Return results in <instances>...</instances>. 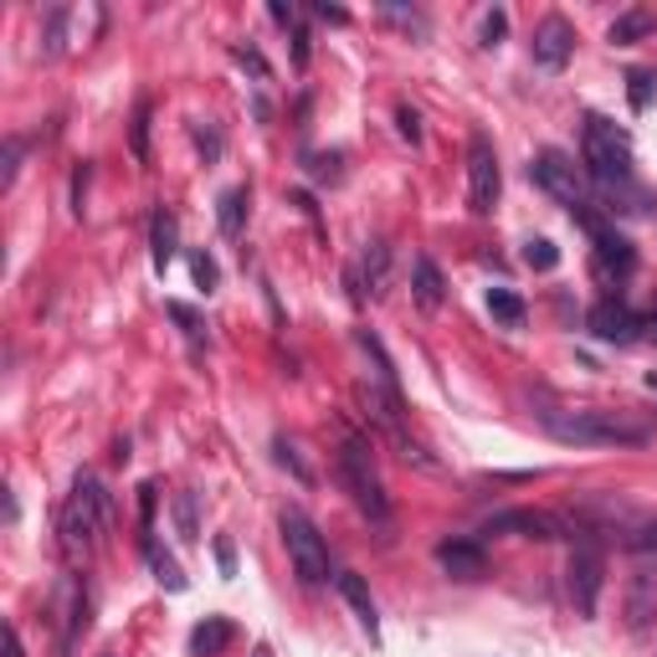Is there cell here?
Masks as SVG:
<instances>
[{
    "label": "cell",
    "mask_w": 657,
    "mask_h": 657,
    "mask_svg": "<svg viewBox=\"0 0 657 657\" xmlns=\"http://www.w3.org/2000/svg\"><path fill=\"white\" fill-rule=\"evenodd\" d=\"M237 57H242V68H252L257 78H268V62H262V52H257V47H242Z\"/></svg>",
    "instance_id": "39"
},
{
    "label": "cell",
    "mask_w": 657,
    "mask_h": 657,
    "mask_svg": "<svg viewBox=\"0 0 657 657\" xmlns=\"http://www.w3.org/2000/svg\"><path fill=\"white\" fill-rule=\"evenodd\" d=\"M488 313H494L504 329H524V298L519 293H509V288H488Z\"/></svg>",
    "instance_id": "21"
},
{
    "label": "cell",
    "mask_w": 657,
    "mask_h": 657,
    "mask_svg": "<svg viewBox=\"0 0 657 657\" xmlns=\"http://www.w3.org/2000/svg\"><path fill=\"white\" fill-rule=\"evenodd\" d=\"M590 242H596V272H601L606 282H621L637 272V252H631V242L611 221H606L601 231H590Z\"/></svg>",
    "instance_id": "14"
},
{
    "label": "cell",
    "mask_w": 657,
    "mask_h": 657,
    "mask_svg": "<svg viewBox=\"0 0 657 657\" xmlns=\"http://www.w3.org/2000/svg\"><path fill=\"white\" fill-rule=\"evenodd\" d=\"M498 186H504V175H498V155L484 135L468 139V211L472 216H494L498 206Z\"/></svg>",
    "instance_id": "8"
},
{
    "label": "cell",
    "mask_w": 657,
    "mask_h": 657,
    "mask_svg": "<svg viewBox=\"0 0 657 657\" xmlns=\"http://www.w3.org/2000/svg\"><path fill=\"white\" fill-rule=\"evenodd\" d=\"M519 535V539H539V545H550V539H576L580 524L560 519L550 509H509V514H494L488 519V535Z\"/></svg>",
    "instance_id": "9"
},
{
    "label": "cell",
    "mask_w": 657,
    "mask_h": 657,
    "mask_svg": "<svg viewBox=\"0 0 657 657\" xmlns=\"http://www.w3.org/2000/svg\"><path fill=\"white\" fill-rule=\"evenodd\" d=\"M586 329L601 339V345H631V339H643V313H631L621 298H601V303L586 313Z\"/></svg>",
    "instance_id": "10"
},
{
    "label": "cell",
    "mask_w": 657,
    "mask_h": 657,
    "mask_svg": "<svg viewBox=\"0 0 657 657\" xmlns=\"http://www.w3.org/2000/svg\"><path fill=\"white\" fill-rule=\"evenodd\" d=\"M411 298H416V303H421L427 313H437V309H442V298H447L442 268H437V262H431L427 252H421V257L411 262Z\"/></svg>",
    "instance_id": "16"
},
{
    "label": "cell",
    "mask_w": 657,
    "mask_h": 657,
    "mask_svg": "<svg viewBox=\"0 0 657 657\" xmlns=\"http://www.w3.org/2000/svg\"><path fill=\"white\" fill-rule=\"evenodd\" d=\"M339 484L349 488L355 509L376 529H390V498H386V484H380V468H376V452L365 437H345L339 442Z\"/></svg>",
    "instance_id": "5"
},
{
    "label": "cell",
    "mask_w": 657,
    "mask_h": 657,
    "mask_svg": "<svg viewBox=\"0 0 657 657\" xmlns=\"http://www.w3.org/2000/svg\"><path fill=\"white\" fill-rule=\"evenodd\" d=\"M231 637H237V627H231L227 617H206L201 627L190 631V653L196 657H221L231 647Z\"/></svg>",
    "instance_id": "17"
},
{
    "label": "cell",
    "mask_w": 657,
    "mask_h": 657,
    "mask_svg": "<svg viewBox=\"0 0 657 657\" xmlns=\"http://www.w3.org/2000/svg\"><path fill=\"white\" fill-rule=\"evenodd\" d=\"M653 88H657L653 72H627V93H631V108H637V113L653 103Z\"/></svg>",
    "instance_id": "27"
},
{
    "label": "cell",
    "mask_w": 657,
    "mask_h": 657,
    "mask_svg": "<svg viewBox=\"0 0 657 657\" xmlns=\"http://www.w3.org/2000/svg\"><path fill=\"white\" fill-rule=\"evenodd\" d=\"M396 123H401V139H411V145H416V139H421V119H416V108H396Z\"/></svg>",
    "instance_id": "36"
},
{
    "label": "cell",
    "mask_w": 657,
    "mask_h": 657,
    "mask_svg": "<svg viewBox=\"0 0 657 657\" xmlns=\"http://www.w3.org/2000/svg\"><path fill=\"white\" fill-rule=\"evenodd\" d=\"M268 11H272V21H278V27H288V31L298 27V11H293V6H282V0H272Z\"/></svg>",
    "instance_id": "38"
},
{
    "label": "cell",
    "mask_w": 657,
    "mask_h": 657,
    "mask_svg": "<svg viewBox=\"0 0 657 657\" xmlns=\"http://www.w3.org/2000/svg\"><path fill=\"white\" fill-rule=\"evenodd\" d=\"M529 180H535L545 196H555V201L576 216L586 231H601L606 227L601 201H596V190H590L586 165H576L565 149H539L535 160H529Z\"/></svg>",
    "instance_id": "2"
},
{
    "label": "cell",
    "mask_w": 657,
    "mask_h": 657,
    "mask_svg": "<svg viewBox=\"0 0 657 657\" xmlns=\"http://www.w3.org/2000/svg\"><path fill=\"white\" fill-rule=\"evenodd\" d=\"M135 160H149V103L135 108Z\"/></svg>",
    "instance_id": "32"
},
{
    "label": "cell",
    "mask_w": 657,
    "mask_h": 657,
    "mask_svg": "<svg viewBox=\"0 0 657 657\" xmlns=\"http://www.w3.org/2000/svg\"><path fill=\"white\" fill-rule=\"evenodd\" d=\"M108 524H113V498L103 494V484H98L93 472H78L68 504H62V514H57V535H62L68 560H93Z\"/></svg>",
    "instance_id": "1"
},
{
    "label": "cell",
    "mask_w": 657,
    "mask_h": 657,
    "mask_svg": "<svg viewBox=\"0 0 657 657\" xmlns=\"http://www.w3.org/2000/svg\"><path fill=\"white\" fill-rule=\"evenodd\" d=\"M339 580V596H345V601L349 606H355V617H360V627L365 631H370V637H376V601H370V590H365V580L360 576H349V570H345V576H335Z\"/></svg>",
    "instance_id": "20"
},
{
    "label": "cell",
    "mask_w": 657,
    "mask_h": 657,
    "mask_svg": "<svg viewBox=\"0 0 657 657\" xmlns=\"http://www.w3.org/2000/svg\"><path fill=\"white\" fill-rule=\"evenodd\" d=\"M437 560H442V570L457 580H478L488 570V555L478 539H442V545H437Z\"/></svg>",
    "instance_id": "15"
},
{
    "label": "cell",
    "mask_w": 657,
    "mask_h": 657,
    "mask_svg": "<svg viewBox=\"0 0 657 657\" xmlns=\"http://www.w3.org/2000/svg\"><path fill=\"white\" fill-rule=\"evenodd\" d=\"M190 272H196V282H201L206 293H216V282H221V272H216V262L206 252H196L190 257Z\"/></svg>",
    "instance_id": "31"
},
{
    "label": "cell",
    "mask_w": 657,
    "mask_h": 657,
    "mask_svg": "<svg viewBox=\"0 0 657 657\" xmlns=\"http://www.w3.org/2000/svg\"><path fill=\"white\" fill-rule=\"evenodd\" d=\"M504 31H509V16H504V11H488V16H484V47H498V37H504Z\"/></svg>",
    "instance_id": "35"
},
{
    "label": "cell",
    "mask_w": 657,
    "mask_h": 657,
    "mask_svg": "<svg viewBox=\"0 0 657 657\" xmlns=\"http://www.w3.org/2000/svg\"><path fill=\"white\" fill-rule=\"evenodd\" d=\"M257 657H268V653H257Z\"/></svg>",
    "instance_id": "45"
},
{
    "label": "cell",
    "mask_w": 657,
    "mask_h": 657,
    "mask_svg": "<svg viewBox=\"0 0 657 657\" xmlns=\"http://www.w3.org/2000/svg\"><path fill=\"white\" fill-rule=\"evenodd\" d=\"M175 519H180V535L186 539H201V529H196V498L190 494L175 498Z\"/></svg>",
    "instance_id": "29"
},
{
    "label": "cell",
    "mask_w": 657,
    "mask_h": 657,
    "mask_svg": "<svg viewBox=\"0 0 657 657\" xmlns=\"http://www.w3.org/2000/svg\"><path fill=\"white\" fill-rule=\"evenodd\" d=\"M570 52H576V27L565 16H545L535 27V62L545 72H560L570 62Z\"/></svg>",
    "instance_id": "13"
},
{
    "label": "cell",
    "mask_w": 657,
    "mask_h": 657,
    "mask_svg": "<svg viewBox=\"0 0 657 657\" xmlns=\"http://www.w3.org/2000/svg\"><path fill=\"white\" fill-rule=\"evenodd\" d=\"M349 282V298L365 303V298H386V282H390V247L386 242H365L360 262L345 272Z\"/></svg>",
    "instance_id": "11"
},
{
    "label": "cell",
    "mask_w": 657,
    "mask_h": 657,
    "mask_svg": "<svg viewBox=\"0 0 657 657\" xmlns=\"http://www.w3.org/2000/svg\"><path fill=\"white\" fill-rule=\"evenodd\" d=\"M647 31H653V16H647V11H627V16H617V21H611V41H617V47L643 41Z\"/></svg>",
    "instance_id": "23"
},
{
    "label": "cell",
    "mask_w": 657,
    "mask_h": 657,
    "mask_svg": "<svg viewBox=\"0 0 657 657\" xmlns=\"http://www.w3.org/2000/svg\"><path fill=\"white\" fill-rule=\"evenodd\" d=\"M555 442H576V447H643L647 427L631 421L621 411H545Z\"/></svg>",
    "instance_id": "3"
},
{
    "label": "cell",
    "mask_w": 657,
    "mask_h": 657,
    "mask_svg": "<svg viewBox=\"0 0 657 657\" xmlns=\"http://www.w3.org/2000/svg\"><path fill=\"white\" fill-rule=\"evenodd\" d=\"M319 21H335V27H345L349 11H339V6H319Z\"/></svg>",
    "instance_id": "43"
},
{
    "label": "cell",
    "mask_w": 657,
    "mask_h": 657,
    "mask_svg": "<svg viewBox=\"0 0 657 657\" xmlns=\"http://www.w3.org/2000/svg\"><path fill=\"white\" fill-rule=\"evenodd\" d=\"M21 155H27V145H21V139H6V170H0V190L16 186V175H21Z\"/></svg>",
    "instance_id": "28"
},
{
    "label": "cell",
    "mask_w": 657,
    "mask_h": 657,
    "mask_svg": "<svg viewBox=\"0 0 657 657\" xmlns=\"http://www.w3.org/2000/svg\"><path fill=\"white\" fill-rule=\"evenodd\" d=\"M565 586H570V606L576 617H596L601 606V586H606V550L596 529H576V545H570V565H565Z\"/></svg>",
    "instance_id": "6"
},
{
    "label": "cell",
    "mask_w": 657,
    "mask_h": 657,
    "mask_svg": "<svg viewBox=\"0 0 657 657\" xmlns=\"http://www.w3.org/2000/svg\"><path fill=\"white\" fill-rule=\"evenodd\" d=\"M580 165L601 190H627L631 186V145L611 119L586 113V135H580Z\"/></svg>",
    "instance_id": "4"
},
{
    "label": "cell",
    "mask_w": 657,
    "mask_h": 657,
    "mask_svg": "<svg viewBox=\"0 0 657 657\" xmlns=\"http://www.w3.org/2000/svg\"><path fill=\"white\" fill-rule=\"evenodd\" d=\"M657 617V560L643 555V565L631 570V586H627V627L631 637H643Z\"/></svg>",
    "instance_id": "12"
},
{
    "label": "cell",
    "mask_w": 657,
    "mask_h": 657,
    "mask_svg": "<svg viewBox=\"0 0 657 657\" xmlns=\"http://www.w3.org/2000/svg\"><path fill=\"white\" fill-rule=\"evenodd\" d=\"M282 545H288V560H293V576L303 580V586H319V580H329V545H323V535L313 529V519H303V514H282Z\"/></svg>",
    "instance_id": "7"
},
{
    "label": "cell",
    "mask_w": 657,
    "mask_h": 657,
    "mask_svg": "<svg viewBox=\"0 0 657 657\" xmlns=\"http://www.w3.org/2000/svg\"><path fill=\"white\" fill-rule=\"evenodd\" d=\"M247 206H252V190H247V186H237V190L221 196V206H216V227H221V237H242Z\"/></svg>",
    "instance_id": "18"
},
{
    "label": "cell",
    "mask_w": 657,
    "mask_h": 657,
    "mask_svg": "<svg viewBox=\"0 0 657 657\" xmlns=\"http://www.w3.org/2000/svg\"><path fill=\"white\" fill-rule=\"evenodd\" d=\"M627 545L637 555H657V519H647V524H637V529H631L627 535Z\"/></svg>",
    "instance_id": "30"
},
{
    "label": "cell",
    "mask_w": 657,
    "mask_h": 657,
    "mask_svg": "<svg viewBox=\"0 0 657 657\" xmlns=\"http://www.w3.org/2000/svg\"><path fill=\"white\" fill-rule=\"evenodd\" d=\"M216 560H221V570H227V576H231V570H237V555H231V545H227V539L216 545Z\"/></svg>",
    "instance_id": "42"
},
{
    "label": "cell",
    "mask_w": 657,
    "mask_h": 657,
    "mask_svg": "<svg viewBox=\"0 0 657 657\" xmlns=\"http://www.w3.org/2000/svg\"><path fill=\"white\" fill-rule=\"evenodd\" d=\"M82 190H88V165H78V175H72V211L82 216Z\"/></svg>",
    "instance_id": "40"
},
{
    "label": "cell",
    "mask_w": 657,
    "mask_h": 657,
    "mask_svg": "<svg viewBox=\"0 0 657 657\" xmlns=\"http://www.w3.org/2000/svg\"><path fill=\"white\" fill-rule=\"evenodd\" d=\"M6 657H27V647H21V631H16V621H6Z\"/></svg>",
    "instance_id": "41"
},
{
    "label": "cell",
    "mask_w": 657,
    "mask_h": 657,
    "mask_svg": "<svg viewBox=\"0 0 657 657\" xmlns=\"http://www.w3.org/2000/svg\"><path fill=\"white\" fill-rule=\"evenodd\" d=\"M309 170L319 175V180H339V155H313Z\"/></svg>",
    "instance_id": "37"
},
{
    "label": "cell",
    "mask_w": 657,
    "mask_h": 657,
    "mask_svg": "<svg viewBox=\"0 0 657 657\" xmlns=\"http://www.w3.org/2000/svg\"><path fill=\"white\" fill-rule=\"evenodd\" d=\"M288 37H293V68L303 72V68H309V27H303V21H298V27L288 31Z\"/></svg>",
    "instance_id": "34"
},
{
    "label": "cell",
    "mask_w": 657,
    "mask_h": 657,
    "mask_svg": "<svg viewBox=\"0 0 657 657\" xmlns=\"http://www.w3.org/2000/svg\"><path fill=\"white\" fill-rule=\"evenodd\" d=\"M62 47H68V6H52L47 11V31H41V52L62 57Z\"/></svg>",
    "instance_id": "24"
},
{
    "label": "cell",
    "mask_w": 657,
    "mask_h": 657,
    "mask_svg": "<svg viewBox=\"0 0 657 657\" xmlns=\"http://www.w3.org/2000/svg\"><path fill=\"white\" fill-rule=\"evenodd\" d=\"M165 313H170V319L186 329L190 345H206V323H201V313L190 309V303H165Z\"/></svg>",
    "instance_id": "25"
},
{
    "label": "cell",
    "mask_w": 657,
    "mask_h": 657,
    "mask_svg": "<svg viewBox=\"0 0 657 657\" xmlns=\"http://www.w3.org/2000/svg\"><path fill=\"white\" fill-rule=\"evenodd\" d=\"M643 335H647V339H657V303L643 313Z\"/></svg>",
    "instance_id": "44"
},
{
    "label": "cell",
    "mask_w": 657,
    "mask_h": 657,
    "mask_svg": "<svg viewBox=\"0 0 657 657\" xmlns=\"http://www.w3.org/2000/svg\"><path fill=\"white\" fill-rule=\"evenodd\" d=\"M278 462H282V468H288V472H293L298 484H309V468L298 462V447H293V442H282V437H278Z\"/></svg>",
    "instance_id": "33"
},
{
    "label": "cell",
    "mask_w": 657,
    "mask_h": 657,
    "mask_svg": "<svg viewBox=\"0 0 657 657\" xmlns=\"http://www.w3.org/2000/svg\"><path fill=\"white\" fill-rule=\"evenodd\" d=\"M145 560H149V570H155V580L160 586H170V590H186V576H180V565L170 560V555L155 545V539H145Z\"/></svg>",
    "instance_id": "22"
},
{
    "label": "cell",
    "mask_w": 657,
    "mask_h": 657,
    "mask_svg": "<svg viewBox=\"0 0 657 657\" xmlns=\"http://www.w3.org/2000/svg\"><path fill=\"white\" fill-rule=\"evenodd\" d=\"M149 257H155V272H165L175 262V216L170 211H155V221H149Z\"/></svg>",
    "instance_id": "19"
},
{
    "label": "cell",
    "mask_w": 657,
    "mask_h": 657,
    "mask_svg": "<svg viewBox=\"0 0 657 657\" xmlns=\"http://www.w3.org/2000/svg\"><path fill=\"white\" fill-rule=\"evenodd\" d=\"M524 262H529V268H535V272H550L555 262H560V252H555V242H545V237H535V242L524 247Z\"/></svg>",
    "instance_id": "26"
}]
</instances>
